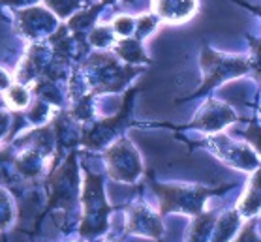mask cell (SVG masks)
Segmentation results:
<instances>
[{"label": "cell", "instance_id": "25", "mask_svg": "<svg viewBox=\"0 0 261 242\" xmlns=\"http://www.w3.org/2000/svg\"><path fill=\"white\" fill-rule=\"evenodd\" d=\"M237 242H261L254 233V222H248V224H246V227H244V231L241 233Z\"/></svg>", "mask_w": 261, "mask_h": 242}, {"label": "cell", "instance_id": "4", "mask_svg": "<svg viewBox=\"0 0 261 242\" xmlns=\"http://www.w3.org/2000/svg\"><path fill=\"white\" fill-rule=\"evenodd\" d=\"M103 158H106L109 177L119 182H134L143 171L139 152L126 137L117 139L106 150Z\"/></svg>", "mask_w": 261, "mask_h": 242}, {"label": "cell", "instance_id": "5", "mask_svg": "<svg viewBox=\"0 0 261 242\" xmlns=\"http://www.w3.org/2000/svg\"><path fill=\"white\" fill-rule=\"evenodd\" d=\"M201 66L203 71H205V83H203L201 89H197L196 94H192V98L205 94L208 89H213L226 79L244 73L248 70V60L243 59V57H227V55H220L211 51V49H205Z\"/></svg>", "mask_w": 261, "mask_h": 242}, {"label": "cell", "instance_id": "17", "mask_svg": "<svg viewBox=\"0 0 261 242\" xmlns=\"http://www.w3.org/2000/svg\"><path fill=\"white\" fill-rule=\"evenodd\" d=\"M214 227V214H199L192 224L188 242H207V236Z\"/></svg>", "mask_w": 261, "mask_h": 242}, {"label": "cell", "instance_id": "30", "mask_svg": "<svg viewBox=\"0 0 261 242\" xmlns=\"http://www.w3.org/2000/svg\"><path fill=\"white\" fill-rule=\"evenodd\" d=\"M101 2H103V4H109V2H115V0H101Z\"/></svg>", "mask_w": 261, "mask_h": 242}, {"label": "cell", "instance_id": "22", "mask_svg": "<svg viewBox=\"0 0 261 242\" xmlns=\"http://www.w3.org/2000/svg\"><path fill=\"white\" fill-rule=\"evenodd\" d=\"M47 2V6L53 10L59 17H68L71 15L73 10H77L79 4H81V0H45Z\"/></svg>", "mask_w": 261, "mask_h": 242}, {"label": "cell", "instance_id": "9", "mask_svg": "<svg viewBox=\"0 0 261 242\" xmlns=\"http://www.w3.org/2000/svg\"><path fill=\"white\" fill-rule=\"evenodd\" d=\"M211 147H213V152H216L220 158H224L226 162L233 164L235 167H241V169H255L259 166V159L252 150H248L243 145H237V143L229 141L227 137H214L211 139Z\"/></svg>", "mask_w": 261, "mask_h": 242}, {"label": "cell", "instance_id": "8", "mask_svg": "<svg viewBox=\"0 0 261 242\" xmlns=\"http://www.w3.org/2000/svg\"><path fill=\"white\" fill-rule=\"evenodd\" d=\"M17 29L30 38H42L57 30V19L43 8H29L17 13Z\"/></svg>", "mask_w": 261, "mask_h": 242}, {"label": "cell", "instance_id": "27", "mask_svg": "<svg viewBox=\"0 0 261 242\" xmlns=\"http://www.w3.org/2000/svg\"><path fill=\"white\" fill-rule=\"evenodd\" d=\"M10 87H12V79H10L6 71L0 68V92H6Z\"/></svg>", "mask_w": 261, "mask_h": 242}, {"label": "cell", "instance_id": "18", "mask_svg": "<svg viewBox=\"0 0 261 242\" xmlns=\"http://www.w3.org/2000/svg\"><path fill=\"white\" fill-rule=\"evenodd\" d=\"M4 98H6L8 105L19 111V109H24V107L30 103V90L24 89L23 85H12V87L6 90Z\"/></svg>", "mask_w": 261, "mask_h": 242}, {"label": "cell", "instance_id": "2", "mask_svg": "<svg viewBox=\"0 0 261 242\" xmlns=\"http://www.w3.org/2000/svg\"><path fill=\"white\" fill-rule=\"evenodd\" d=\"M150 186L160 199L162 214L167 212H186V214H201L203 201L208 195L220 194L226 188L205 190L196 186H169V184H158L150 178Z\"/></svg>", "mask_w": 261, "mask_h": 242}, {"label": "cell", "instance_id": "11", "mask_svg": "<svg viewBox=\"0 0 261 242\" xmlns=\"http://www.w3.org/2000/svg\"><path fill=\"white\" fill-rule=\"evenodd\" d=\"M152 12L166 23H184L196 15L197 0H152Z\"/></svg>", "mask_w": 261, "mask_h": 242}, {"label": "cell", "instance_id": "10", "mask_svg": "<svg viewBox=\"0 0 261 242\" xmlns=\"http://www.w3.org/2000/svg\"><path fill=\"white\" fill-rule=\"evenodd\" d=\"M126 229L130 233L143 236H152V238H160L162 236V222L150 208L143 207V205H132L128 208V220H126Z\"/></svg>", "mask_w": 261, "mask_h": 242}, {"label": "cell", "instance_id": "6", "mask_svg": "<svg viewBox=\"0 0 261 242\" xmlns=\"http://www.w3.org/2000/svg\"><path fill=\"white\" fill-rule=\"evenodd\" d=\"M75 197H77V164H75V154H71L49 180V203L45 212L51 208L70 210L71 205L75 203Z\"/></svg>", "mask_w": 261, "mask_h": 242}, {"label": "cell", "instance_id": "28", "mask_svg": "<svg viewBox=\"0 0 261 242\" xmlns=\"http://www.w3.org/2000/svg\"><path fill=\"white\" fill-rule=\"evenodd\" d=\"M34 0H0V4H13V6H21V4H30Z\"/></svg>", "mask_w": 261, "mask_h": 242}, {"label": "cell", "instance_id": "14", "mask_svg": "<svg viewBox=\"0 0 261 242\" xmlns=\"http://www.w3.org/2000/svg\"><path fill=\"white\" fill-rule=\"evenodd\" d=\"M115 53L120 59L126 60L128 64H137V62H148L147 55L143 51L141 42L137 38H124L115 43Z\"/></svg>", "mask_w": 261, "mask_h": 242}, {"label": "cell", "instance_id": "15", "mask_svg": "<svg viewBox=\"0 0 261 242\" xmlns=\"http://www.w3.org/2000/svg\"><path fill=\"white\" fill-rule=\"evenodd\" d=\"M103 6H106V4L101 2V4H98V6L90 8L89 12H83V13L73 15V17L68 21V30H73L75 34H83V32H87V30L92 26V23L96 21L98 13L101 12V8H103Z\"/></svg>", "mask_w": 261, "mask_h": 242}, {"label": "cell", "instance_id": "19", "mask_svg": "<svg viewBox=\"0 0 261 242\" xmlns=\"http://www.w3.org/2000/svg\"><path fill=\"white\" fill-rule=\"evenodd\" d=\"M15 220V207L13 201L4 188H0V231H4L6 227L13 224Z\"/></svg>", "mask_w": 261, "mask_h": 242}, {"label": "cell", "instance_id": "24", "mask_svg": "<svg viewBox=\"0 0 261 242\" xmlns=\"http://www.w3.org/2000/svg\"><path fill=\"white\" fill-rule=\"evenodd\" d=\"M246 139H250V141L254 143L255 147H257V152L261 154V128L255 124H250V128L246 130Z\"/></svg>", "mask_w": 261, "mask_h": 242}, {"label": "cell", "instance_id": "3", "mask_svg": "<svg viewBox=\"0 0 261 242\" xmlns=\"http://www.w3.org/2000/svg\"><path fill=\"white\" fill-rule=\"evenodd\" d=\"M87 68H89V79L96 92H117L134 73L139 71L137 68L120 66L109 55H94L87 62Z\"/></svg>", "mask_w": 261, "mask_h": 242}, {"label": "cell", "instance_id": "26", "mask_svg": "<svg viewBox=\"0 0 261 242\" xmlns=\"http://www.w3.org/2000/svg\"><path fill=\"white\" fill-rule=\"evenodd\" d=\"M10 115L6 111H0V139L8 133V128H10Z\"/></svg>", "mask_w": 261, "mask_h": 242}, {"label": "cell", "instance_id": "1", "mask_svg": "<svg viewBox=\"0 0 261 242\" xmlns=\"http://www.w3.org/2000/svg\"><path fill=\"white\" fill-rule=\"evenodd\" d=\"M111 207L103 195V180L94 173H85L83 186V220H81V236L90 238L107 229Z\"/></svg>", "mask_w": 261, "mask_h": 242}, {"label": "cell", "instance_id": "29", "mask_svg": "<svg viewBox=\"0 0 261 242\" xmlns=\"http://www.w3.org/2000/svg\"><path fill=\"white\" fill-rule=\"evenodd\" d=\"M237 2H239V0H237ZM239 4H243L244 8H248V10H252V12L257 13V15L261 17V8H254V6H250V4H244V2H239Z\"/></svg>", "mask_w": 261, "mask_h": 242}, {"label": "cell", "instance_id": "21", "mask_svg": "<svg viewBox=\"0 0 261 242\" xmlns=\"http://www.w3.org/2000/svg\"><path fill=\"white\" fill-rule=\"evenodd\" d=\"M158 24V17L156 15H141L136 19V38L141 42L143 38H147Z\"/></svg>", "mask_w": 261, "mask_h": 242}, {"label": "cell", "instance_id": "23", "mask_svg": "<svg viewBox=\"0 0 261 242\" xmlns=\"http://www.w3.org/2000/svg\"><path fill=\"white\" fill-rule=\"evenodd\" d=\"M113 30L120 38H130L132 34H136V19L128 17V15H120L113 21Z\"/></svg>", "mask_w": 261, "mask_h": 242}, {"label": "cell", "instance_id": "13", "mask_svg": "<svg viewBox=\"0 0 261 242\" xmlns=\"http://www.w3.org/2000/svg\"><path fill=\"white\" fill-rule=\"evenodd\" d=\"M259 207H261V167L254 173L248 188H246V192H244L241 201H239V208L246 216L257 212Z\"/></svg>", "mask_w": 261, "mask_h": 242}, {"label": "cell", "instance_id": "12", "mask_svg": "<svg viewBox=\"0 0 261 242\" xmlns=\"http://www.w3.org/2000/svg\"><path fill=\"white\" fill-rule=\"evenodd\" d=\"M197 128H203V130H220L222 126L229 124L235 120V115L229 107H226L224 103H218V101H208L207 105L203 107V111L197 115L196 118Z\"/></svg>", "mask_w": 261, "mask_h": 242}, {"label": "cell", "instance_id": "31", "mask_svg": "<svg viewBox=\"0 0 261 242\" xmlns=\"http://www.w3.org/2000/svg\"><path fill=\"white\" fill-rule=\"evenodd\" d=\"M111 242H115V240H111Z\"/></svg>", "mask_w": 261, "mask_h": 242}, {"label": "cell", "instance_id": "16", "mask_svg": "<svg viewBox=\"0 0 261 242\" xmlns=\"http://www.w3.org/2000/svg\"><path fill=\"white\" fill-rule=\"evenodd\" d=\"M239 216L235 212H226L218 220V224L213 229V242H226L233 235V231L237 229Z\"/></svg>", "mask_w": 261, "mask_h": 242}, {"label": "cell", "instance_id": "20", "mask_svg": "<svg viewBox=\"0 0 261 242\" xmlns=\"http://www.w3.org/2000/svg\"><path fill=\"white\" fill-rule=\"evenodd\" d=\"M115 30L109 29V26H98V29H92L89 36V42L96 47H109L115 43Z\"/></svg>", "mask_w": 261, "mask_h": 242}, {"label": "cell", "instance_id": "7", "mask_svg": "<svg viewBox=\"0 0 261 242\" xmlns=\"http://www.w3.org/2000/svg\"><path fill=\"white\" fill-rule=\"evenodd\" d=\"M137 94V89H132L124 98V103H122V109H120L113 118H106V120H100V122H94L90 126V130H87L81 137V145L87 148H101L103 145L115 139L120 131L124 130V126L128 124V118H130L132 113V101H134V96Z\"/></svg>", "mask_w": 261, "mask_h": 242}]
</instances>
